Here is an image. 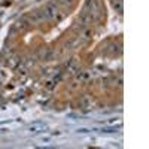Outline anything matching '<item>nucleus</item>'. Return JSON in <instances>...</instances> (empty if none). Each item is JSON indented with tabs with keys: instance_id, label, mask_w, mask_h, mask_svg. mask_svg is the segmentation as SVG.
Wrapping results in <instances>:
<instances>
[{
	"instance_id": "f257e3e1",
	"label": "nucleus",
	"mask_w": 149,
	"mask_h": 149,
	"mask_svg": "<svg viewBox=\"0 0 149 149\" xmlns=\"http://www.w3.org/2000/svg\"><path fill=\"white\" fill-rule=\"evenodd\" d=\"M42 12V15H43V18H52V17H55V14H57V6L54 5V3H49L43 10H40Z\"/></svg>"
},
{
	"instance_id": "f03ea898",
	"label": "nucleus",
	"mask_w": 149,
	"mask_h": 149,
	"mask_svg": "<svg viewBox=\"0 0 149 149\" xmlns=\"http://www.w3.org/2000/svg\"><path fill=\"white\" fill-rule=\"evenodd\" d=\"M45 130H46V125L45 124H40V122H36L30 127V131H33V133H40V131H45Z\"/></svg>"
}]
</instances>
